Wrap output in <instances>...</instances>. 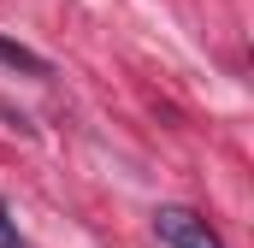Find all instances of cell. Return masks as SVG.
<instances>
[{"label": "cell", "instance_id": "cell-1", "mask_svg": "<svg viewBox=\"0 0 254 248\" xmlns=\"http://www.w3.org/2000/svg\"><path fill=\"white\" fill-rule=\"evenodd\" d=\"M154 231H160L166 248H225L219 231H213L201 213H190V207H160V213H154Z\"/></svg>", "mask_w": 254, "mask_h": 248}, {"label": "cell", "instance_id": "cell-2", "mask_svg": "<svg viewBox=\"0 0 254 248\" xmlns=\"http://www.w3.org/2000/svg\"><path fill=\"white\" fill-rule=\"evenodd\" d=\"M0 65H6V71H24V77H48V60H42L36 48L12 42V36H0Z\"/></svg>", "mask_w": 254, "mask_h": 248}, {"label": "cell", "instance_id": "cell-3", "mask_svg": "<svg viewBox=\"0 0 254 248\" xmlns=\"http://www.w3.org/2000/svg\"><path fill=\"white\" fill-rule=\"evenodd\" d=\"M0 248H24V237H18V225H12V207L0 201Z\"/></svg>", "mask_w": 254, "mask_h": 248}]
</instances>
